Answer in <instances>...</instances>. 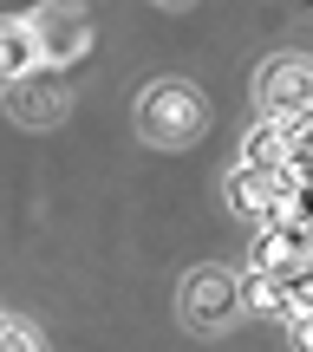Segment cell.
I'll use <instances>...</instances> for the list:
<instances>
[{
	"mask_svg": "<svg viewBox=\"0 0 313 352\" xmlns=\"http://www.w3.org/2000/svg\"><path fill=\"white\" fill-rule=\"evenodd\" d=\"M138 131L151 144H163V151H183V144H196L202 131H209V104H202V91L183 85V78H157L138 98Z\"/></svg>",
	"mask_w": 313,
	"mask_h": 352,
	"instance_id": "6da1fadb",
	"label": "cell"
},
{
	"mask_svg": "<svg viewBox=\"0 0 313 352\" xmlns=\"http://www.w3.org/2000/svg\"><path fill=\"white\" fill-rule=\"evenodd\" d=\"M33 65H39V39H33V26H26V20H7V26H0V72H7V85L33 78Z\"/></svg>",
	"mask_w": 313,
	"mask_h": 352,
	"instance_id": "9c48e42d",
	"label": "cell"
},
{
	"mask_svg": "<svg viewBox=\"0 0 313 352\" xmlns=\"http://www.w3.org/2000/svg\"><path fill=\"white\" fill-rule=\"evenodd\" d=\"M241 164L248 170H288L294 164V131L274 124V118H261V124L248 131V144H241Z\"/></svg>",
	"mask_w": 313,
	"mask_h": 352,
	"instance_id": "52a82bcc",
	"label": "cell"
},
{
	"mask_svg": "<svg viewBox=\"0 0 313 352\" xmlns=\"http://www.w3.org/2000/svg\"><path fill=\"white\" fill-rule=\"evenodd\" d=\"M235 300H241L235 280H228L222 267H202V274H189V287H183V320L196 333H215V327H228Z\"/></svg>",
	"mask_w": 313,
	"mask_h": 352,
	"instance_id": "5b68a950",
	"label": "cell"
},
{
	"mask_svg": "<svg viewBox=\"0 0 313 352\" xmlns=\"http://www.w3.org/2000/svg\"><path fill=\"white\" fill-rule=\"evenodd\" d=\"M255 274H274V280H313V235L307 228H281L268 222L261 235H255Z\"/></svg>",
	"mask_w": 313,
	"mask_h": 352,
	"instance_id": "3957f363",
	"label": "cell"
},
{
	"mask_svg": "<svg viewBox=\"0 0 313 352\" xmlns=\"http://www.w3.org/2000/svg\"><path fill=\"white\" fill-rule=\"evenodd\" d=\"M294 196H301V189H294L288 170H248L241 164L235 183H228V202H235L241 215H261V222H281V209H288Z\"/></svg>",
	"mask_w": 313,
	"mask_h": 352,
	"instance_id": "8992f818",
	"label": "cell"
},
{
	"mask_svg": "<svg viewBox=\"0 0 313 352\" xmlns=\"http://www.w3.org/2000/svg\"><path fill=\"white\" fill-rule=\"evenodd\" d=\"M241 300H248L255 314H281V320H288V280H274V274H248Z\"/></svg>",
	"mask_w": 313,
	"mask_h": 352,
	"instance_id": "30bf717a",
	"label": "cell"
},
{
	"mask_svg": "<svg viewBox=\"0 0 313 352\" xmlns=\"http://www.w3.org/2000/svg\"><path fill=\"white\" fill-rule=\"evenodd\" d=\"M261 111L274 118V124H301V118H313V59H268L261 72Z\"/></svg>",
	"mask_w": 313,
	"mask_h": 352,
	"instance_id": "7a4b0ae2",
	"label": "cell"
},
{
	"mask_svg": "<svg viewBox=\"0 0 313 352\" xmlns=\"http://www.w3.org/2000/svg\"><path fill=\"white\" fill-rule=\"evenodd\" d=\"M13 111H20V124H52V118L65 111V85L59 78H20L13 85Z\"/></svg>",
	"mask_w": 313,
	"mask_h": 352,
	"instance_id": "ba28073f",
	"label": "cell"
},
{
	"mask_svg": "<svg viewBox=\"0 0 313 352\" xmlns=\"http://www.w3.org/2000/svg\"><path fill=\"white\" fill-rule=\"evenodd\" d=\"M0 352H46L33 333V320H7V333H0Z\"/></svg>",
	"mask_w": 313,
	"mask_h": 352,
	"instance_id": "8fae6325",
	"label": "cell"
},
{
	"mask_svg": "<svg viewBox=\"0 0 313 352\" xmlns=\"http://www.w3.org/2000/svg\"><path fill=\"white\" fill-rule=\"evenodd\" d=\"M26 26H33L46 65H65V59H78L91 46V20L78 7H39V13H26Z\"/></svg>",
	"mask_w": 313,
	"mask_h": 352,
	"instance_id": "277c9868",
	"label": "cell"
}]
</instances>
